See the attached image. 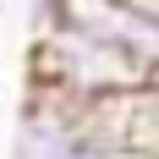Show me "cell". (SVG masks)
Listing matches in <instances>:
<instances>
[{
    "instance_id": "6da1fadb",
    "label": "cell",
    "mask_w": 159,
    "mask_h": 159,
    "mask_svg": "<svg viewBox=\"0 0 159 159\" xmlns=\"http://www.w3.org/2000/svg\"><path fill=\"white\" fill-rule=\"evenodd\" d=\"M11 159H159L154 93L77 99L55 88H28Z\"/></svg>"
},
{
    "instance_id": "7a4b0ae2",
    "label": "cell",
    "mask_w": 159,
    "mask_h": 159,
    "mask_svg": "<svg viewBox=\"0 0 159 159\" xmlns=\"http://www.w3.org/2000/svg\"><path fill=\"white\" fill-rule=\"evenodd\" d=\"M0 88H6V77H0Z\"/></svg>"
}]
</instances>
